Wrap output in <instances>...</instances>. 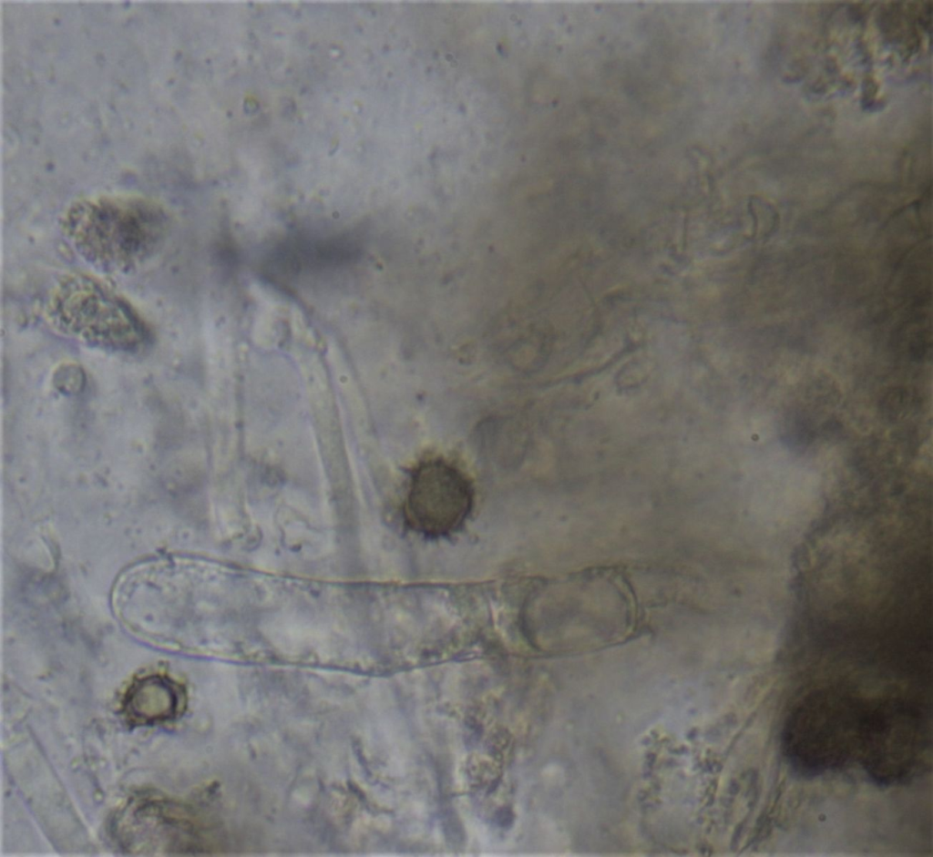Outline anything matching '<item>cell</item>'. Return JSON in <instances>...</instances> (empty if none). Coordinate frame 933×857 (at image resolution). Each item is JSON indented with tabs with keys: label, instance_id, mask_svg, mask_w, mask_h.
Returning <instances> with one entry per match:
<instances>
[{
	"label": "cell",
	"instance_id": "cell-1",
	"mask_svg": "<svg viewBox=\"0 0 933 857\" xmlns=\"http://www.w3.org/2000/svg\"><path fill=\"white\" fill-rule=\"evenodd\" d=\"M78 254L106 273L126 272L160 247L168 217L156 203L135 196H103L71 206L63 221Z\"/></svg>",
	"mask_w": 933,
	"mask_h": 857
},
{
	"label": "cell",
	"instance_id": "cell-2",
	"mask_svg": "<svg viewBox=\"0 0 933 857\" xmlns=\"http://www.w3.org/2000/svg\"><path fill=\"white\" fill-rule=\"evenodd\" d=\"M46 313L58 332L95 348L132 352L149 339L148 329L131 304L104 282L86 275L61 281Z\"/></svg>",
	"mask_w": 933,
	"mask_h": 857
},
{
	"label": "cell",
	"instance_id": "cell-3",
	"mask_svg": "<svg viewBox=\"0 0 933 857\" xmlns=\"http://www.w3.org/2000/svg\"><path fill=\"white\" fill-rule=\"evenodd\" d=\"M474 503L475 490L468 475L456 464L435 456L420 461L411 470L402 516L409 530L439 539L465 525Z\"/></svg>",
	"mask_w": 933,
	"mask_h": 857
},
{
	"label": "cell",
	"instance_id": "cell-4",
	"mask_svg": "<svg viewBox=\"0 0 933 857\" xmlns=\"http://www.w3.org/2000/svg\"><path fill=\"white\" fill-rule=\"evenodd\" d=\"M181 689L166 677L147 676L135 681L123 701L126 719L134 725L172 720L183 707Z\"/></svg>",
	"mask_w": 933,
	"mask_h": 857
}]
</instances>
